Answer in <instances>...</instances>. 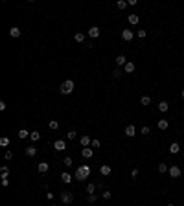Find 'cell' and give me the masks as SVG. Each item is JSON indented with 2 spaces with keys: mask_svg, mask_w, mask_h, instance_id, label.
<instances>
[{
  "mask_svg": "<svg viewBox=\"0 0 184 206\" xmlns=\"http://www.w3.org/2000/svg\"><path fill=\"white\" fill-rule=\"evenodd\" d=\"M89 175H90V168L89 166H81V168L76 169V175H74V177H76L77 180H85Z\"/></svg>",
  "mask_w": 184,
  "mask_h": 206,
  "instance_id": "6da1fadb",
  "label": "cell"
},
{
  "mask_svg": "<svg viewBox=\"0 0 184 206\" xmlns=\"http://www.w3.org/2000/svg\"><path fill=\"white\" fill-rule=\"evenodd\" d=\"M59 90H61V94H72L74 92V81L72 79H66L65 83L59 87Z\"/></svg>",
  "mask_w": 184,
  "mask_h": 206,
  "instance_id": "7a4b0ae2",
  "label": "cell"
},
{
  "mask_svg": "<svg viewBox=\"0 0 184 206\" xmlns=\"http://www.w3.org/2000/svg\"><path fill=\"white\" fill-rule=\"evenodd\" d=\"M61 201L65 203V204H70V203L74 201V193H72V191H63V193H61Z\"/></svg>",
  "mask_w": 184,
  "mask_h": 206,
  "instance_id": "3957f363",
  "label": "cell"
},
{
  "mask_svg": "<svg viewBox=\"0 0 184 206\" xmlns=\"http://www.w3.org/2000/svg\"><path fill=\"white\" fill-rule=\"evenodd\" d=\"M168 173H169V177H173V179H179L181 177V168L179 166H171Z\"/></svg>",
  "mask_w": 184,
  "mask_h": 206,
  "instance_id": "277c9868",
  "label": "cell"
},
{
  "mask_svg": "<svg viewBox=\"0 0 184 206\" xmlns=\"http://www.w3.org/2000/svg\"><path fill=\"white\" fill-rule=\"evenodd\" d=\"M54 147H55V151H65L66 149V142H65V140H55Z\"/></svg>",
  "mask_w": 184,
  "mask_h": 206,
  "instance_id": "5b68a950",
  "label": "cell"
},
{
  "mask_svg": "<svg viewBox=\"0 0 184 206\" xmlns=\"http://www.w3.org/2000/svg\"><path fill=\"white\" fill-rule=\"evenodd\" d=\"M92 155H94L92 147H83V149H81V156L83 158H92Z\"/></svg>",
  "mask_w": 184,
  "mask_h": 206,
  "instance_id": "8992f818",
  "label": "cell"
},
{
  "mask_svg": "<svg viewBox=\"0 0 184 206\" xmlns=\"http://www.w3.org/2000/svg\"><path fill=\"white\" fill-rule=\"evenodd\" d=\"M89 37L98 39V37H100V28H98V26H92V28L89 29Z\"/></svg>",
  "mask_w": 184,
  "mask_h": 206,
  "instance_id": "52a82bcc",
  "label": "cell"
},
{
  "mask_svg": "<svg viewBox=\"0 0 184 206\" xmlns=\"http://www.w3.org/2000/svg\"><path fill=\"white\" fill-rule=\"evenodd\" d=\"M133 37H135V33L131 31V29H123L122 31V39L123 41H133Z\"/></svg>",
  "mask_w": 184,
  "mask_h": 206,
  "instance_id": "ba28073f",
  "label": "cell"
},
{
  "mask_svg": "<svg viewBox=\"0 0 184 206\" xmlns=\"http://www.w3.org/2000/svg\"><path fill=\"white\" fill-rule=\"evenodd\" d=\"M79 142H81V145H83V147H89V145L92 144V138H90V136H87V134H83V136L79 138Z\"/></svg>",
  "mask_w": 184,
  "mask_h": 206,
  "instance_id": "9c48e42d",
  "label": "cell"
},
{
  "mask_svg": "<svg viewBox=\"0 0 184 206\" xmlns=\"http://www.w3.org/2000/svg\"><path fill=\"white\" fill-rule=\"evenodd\" d=\"M125 134H127L129 138H131V136H135V134H136V129H135V125H133V123H129V125L125 127Z\"/></svg>",
  "mask_w": 184,
  "mask_h": 206,
  "instance_id": "30bf717a",
  "label": "cell"
},
{
  "mask_svg": "<svg viewBox=\"0 0 184 206\" xmlns=\"http://www.w3.org/2000/svg\"><path fill=\"white\" fill-rule=\"evenodd\" d=\"M135 68H136V66H135V63L127 61V64L123 66V72H125V74H133V72H135Z\"/></svg>",
  "mask_w": 184,
  "mask_h": 206,
  "instance_id": "8fae6325",
  "label": "cell"
},
{
  "mask_svg": "<svg viewBox=\"0 0 184 206\" xmlns=\"http://www.w3.org/2000/svg\"><path fill=\"white\" fill-rule=\"evenodd\" d=\"M37 169H39V173H48V169H50V166H48V162H39V166H37Z\"/></svg>",
  "mask_w": 184,
  "mask_h": 206,
  "instance_id": "7c38bea8",
  "label": "cell"
},
{
  "mask_svg": "<svg viewBox=\"0 0 184 206\" xmlns=\"http://www.w3.org/2000/svg\"><path fill=\"white\" fill-rule=\"evenodd\" d=\"M111 171H112V169H111V166H107V164H103V166L100 168V173L103 177H109V175H111Z\"/></svg>",
  "mask_w": 184,
  "mask_h": 206,
  "instance_id": "4fadbf2b",
  "label": "cell"
},
{
  "mask_svg": "<svg viewBox=\"0 0 184 206\" xmlns=\"http://www.w3.org/2000/svg\"><path fill=\"white\" fill-rule=\"evenodd\" d=\"M9 35H11V37H13V39H19V37H20V28L13 26V28L9 29Z\"/></svg>",
  "mask_w": 184,
  "mask_h": 206,
  "instance_id": "5bb4252c",
  "label": "cell"
},
{
  "mask_svg": "<svg viewBox=\"0 0 184 206\" xmlns=\"http://www.w3.org/2000/svg\"><path fill=\"white\" fill-rule=\"evenodd\" d=\"M61 180L65 182V184H70V182H72V177H70V173H68V171H63V173H61Z\"/></svg>",
  "mask_w": 184,
  "mask_h": 206,
  "instance_id": "9a60e30c",
  "label": "cell"
},
{
  "mask_svg": "<svg viewBox=\"0 0 184 206\" xmlns=\"http://www.w3.org/2000/svg\"><path fill=\"white\" fill-rule=\"evenodd\" d=\"M35 155H37V147L28 145V147H26V156H35Z\"/></svg>",
  "mask_w": 184,
  "mask_h": 206,
  "instance_id": "2e32d148",
  "label": "cell"
},
{
  "mask_svg": "<svg viewBox=\"0 0 184 206\" xmlns=\"http://www.w3.org/2000/svg\"><path fill=\"white\" fill-rule=\"evenodd\" d=\"M116 64H118V66H125V64H127V57H125V55H118L116 57Z\"/></svg>",
  "mask_w": 184,
  "mask_h": 206,
  "instance_id": "e0dca14e",
  "label": "cell"
},
{
  "mask_svg": "<svg viewBox=\"0 0 184 206\" xmlns=\"http://www.w3.org/2000/svg\"><path fill=\"white\" fill-rule=\"evenodd\" d=\"M179 151H181V145L177 144V142H173V144L169 145V153H171V155H177Z\"/></svg>",
  "mask_w": 184,
  "mask_h": 206,
  "instance_id": "ac0fdd59",
  "label": "cell"
},
{
  "mask_svg": "<svg viewBox=\"0 0 184 206\" xmlns=\"http://www.w3.org/2000/svg\"><path fill=\"white\" fill-rule=\"evenodd\" d=\"M168 109H169V103L168 101H160L158 103V110H160V112H168Z\"/></svg>",
  "mask_w": 184,
  "mask_h": 206,
  "instance_id": "d6986e66",
  "label": "cell"
},
{
  "mask_svg": "<svg viewBox=\"0 0 184 206\" xmlns=\"http://www.w3.org/2000/svg\"><path fill=\"white\" fill-rule=\"evenodd\" d=\"M8 175H9V168L2 166V168H0V177H2V179H8Z\"/></svg>",
  "mask_w": 184,
  "mask_h": 206,
  "instance_id": "ffe728a7",
  "label": "cell"
},
{
  "mask_svg": "<svg viewBox=\"0 0 184 206\" xmlns=\"http://www.w3.org/2000/svg\"><path fill=\"white\" fill-rule=\"evenodd\" d=\"M138 22H140V17H138V15H129V24L136 26Z\"/></svg>",
  "mask_w": 184,
  "mask_h": 206,
  "instance_id": "44dd1931",
  "label": "cell"
},
{
  "mask_svg": "<svg viewBox=\"0 0 184 206\" xmlns=\"http://www.w3.org/2000/svg\"><path fill=\"white\" fill-rule=\"evenodd\" d=\"M168 125H169L168 120H158V129H160V131H166V129H168Z\"/></svg>",
  "mask_w": 184,
  "mask_h": 206,
  "instance_id": "7402d4cb",
  "label": "cell"
},
{
  "mask_svg": "<svg viewBox=\"0 0 184 206\" xmlns=\"http://www.w3.org/2000/svg\"><path fill=\"white\" fill-rule=\"evenodd\" d=\"M30 138L33 140V142H39V140H41V133H39V131H31Z\"/></svg>",
  "mask_w": 184,
  "mask_h": 206,
  "instance_id": "603a6c76",
  "label": "cell"
},
{
  "mask_svg": "<svg viewBox=\"0 0 184 206\" xmlns=\"http://www.w3.org/2000/svg\"><path fill=\"white\" fill-rule=\"evenodd\" d=\"M96 190H98V186L94 184V182H90V184L87 186V193H89V195H92V193H94Z\"/></svg>",
  "mask_w": 184,
  "mask_h": 206,
  "instance_id": "cb8c5ba5",
  "label": "cell"
},
{
  "mask_svg": "<svg viewBox=\"0 0 184 206\" xmlns=\"http://www.w3.org/2000/svg\"><path fill=\"white\" fill-rule=\"evenodd\" d=\"M168 171H169V168L166 166L164 162H160V164H158V173H168Z\"/></svg>",
  "mask_w": 184,
  "mask_h": 206,
  "instance_id": "d4e9b609",
  "label": "cell"
},
{
  "mask_svg": "<svg viewBox=\"0 0 184 206\" xmlns=\"http://www.w3.org/2000/svg\"><path fill=\"white\" fill-rule=\"evenodd\" d=\"M17 134H19V138H28L31 133H30V131H26V129H20V131L17 133Z\"/></svg>",
  "mask_w": 184,
  "mask_h": 206,
  "instance_id": "484cf974",
  "label": "cell"
},
{
  "mask_svg": "<svg viewBox=\"0 0 184 206\" xmlns=\"http://www.w3.org/2000/svg\"><path fill=\"white\" fill-rule=\"evenodd\" d=\"M48 125H50L52 131H57V129H59V122H57V120H52V122L48 123Z\"/></svg>",
  "mask_w": 184,
  "mask_h": 206,
  "instance_id": "4316f807",
  "label": "cell"
},
{
  "mask_svg": "<svg viewBox=\"0 0 184 206\" xmlns=\"http://www.w3.org/2000/svg\"><path fill=\"white\" fill-rule=\"evenodd\" d=\"M140 103L144 105V107H146V105L151 103V98H149V96H142V98H140Z\"/></svg>",
  "mask_w": 184,
  "mask_h": 206,
  "instance_id": "83f0119b",
  "label": "cell"
},
{
  "mask_svg": "<svg viewBox=\"0 0 184 206\" xmlns=\"http://www.w3.org/2000/svg\"><path fill=\"white\" fill-rule=\"evenodd\" d=\"M116 8H118V9H125V8H127V2H125V0H118V2H116Z\"/></svg>",
  "mask_w": 184,
  "mask_h": 206,
  "instance_id": "f1b7e54d",
  "label": "cell"
},
{
  "mask_svg": "<svg viewBox=\"0 0 184 206\" xmlns=\"http://www.w3.org/2000/svg\"><path fill=\"white\" fill-rule=\"evenodd\" d=\"M74 39H76L77 43H85V35L83 33H76V35H74Z\"/></svg>",
  "mask_w": 184,
  "mask_h": 206,
  "instance_id": "f546056e",
  "label": "cell"
},
{
  "mask_svg": "<svg viewBox=\"0 0 184 206\" xmlns=\"http://www.w3.org/2000/svg\"><path fill=\"white\" fill-rule=\"evenodd\" d=\"M76 136H77V133H76V131H68V133H66V138H68V140H74Z\"/></svg>",
  "mask_w": 184,
  "mask_h": 206,
  "instance_id": "4dcf8cb0",
  "label": "cell"
},
{
  "mask_svg": "<svg viewBox=\"0 0 184 206\" xmlns=\"http://www.w3.org/2000/svg\"><path fill=\"white\" fill-rule=\"evenodd\" d=\"M0 145H2V147H8V145H9V140L6 138V136H2V138H0Z\"/></svg>",
  "mask_w": 184,
  "mask_h": 206,
  "instance_id": "1f68e13d",
  "label": "cell"
},
{
  "mask_svg": "<svg viewBox=\"0 0 184 206\" xmlns=\"http://www.w3.org/2000/svg\"><path fill=\"white\" fill-rule=\"evenodd\" d=\"M72 162H74V160H72V158H70V156H66V158H65V160H63V164H65V166H66V168H70V166H72Z\"/></svg>",
  "mask_w": 184,
  "mask_h": 206,
  "instance_id": "d6a6232c",
  "label": "cell"
},
{
  "mask_svg": "<svg viewBox=\"0 0 184 206\" xmlns=\"http://www.w3.org/2000/svg\"><path fill=\"white\" fill-rule=\"evenodd\" d=\"M138 37H140V39H144V37H146V35H147V31H146V29H138Z\"/></svg>",
  "mask_w": 184,
  "mask_h": 206,
  "instance_id": "836d02e7",
  "label": "cell"
},
{
  "mask_svg": "<svg viewBox=\"0 0 184 206\" xmlns=\"http://www.w3.org/2000/svg\"><path fill=\"white\" fill-rule=\"evenodd\" d=\"M149 133H151V127L144 125V127H142V134H149Z\"/></svg>",
  "mask_w": 184,
  "mask_h": 206,
  "instance_id": "e575fe53",
  "label": "cell"
},
{
  "mask_svg": "<svg viewBox=\"0 0 184 206\" xmlns=\"http://www.w3.org/2000/svg\"><path fill=\"white\" fill-rule=\"evenodd\" d=\"M96 201H98V197L94 195V193H92V195H89V203H90V204H94Z\"/></svg>",
  "mask_w": 184,
  "mask_h": 206,
  "instance_id": "d590c367",
  "label": "cell"
},
{
  "mask_svg": "<svg viewBox=\"0 0 184 206\" xmlns=\"http://www.w3.org/2000/svg\"><path fill=\"white\" fill-rule=\"evenodd\" d=\"M13 158V151H6V160H11Z\"/></svg>",
  "mask_w": 184,
  "mask_h": 206,
  "instance_id": "8d00e7d4",
  "label": "cell"
},
{
  "mask_svg": "<svg viewBox=\"0 0 184 206\" xmlns=\"http://www.w3.org/2000/svg\"><path fill=\"white\" fill-rule=\"evenodd\" d=\"M112 75H114V78H120V75H122V70H120V68H116V70L112 72Z\"/></svg>",
  "mask_w": 184,
  "mask_h": 206,
  "instance_id": "74e56055",
  "label": "cell"
},
{
  "mask_svg": "<svg viewBox=\"0 0 184 206\" xmlns=\"http://www.w3.org/2000/svg\"><path fill=\"white\" fill-rule=\"evenodd\" d=\"M131 177H133V179H136V177H138V169H136V168L131 171Z\"/></svg>",
  "mask_w": 184,
  "mask_h": 206,
  "instance_id": "f35d334b",
  "label": "cell"
},
{
  "mask_svg": "<svg viewBox=\"0 0 184 206\" xmlns=\"http://www.w3.org/2000/svg\"><path fill=\"white\" fill-rule=\"evenodd\" d=\"M90 145H92V147H100V140H92Z\"/></svg>",
  "mask_w": 184,
  "mask_h": 206,
  "instance_id": "ab89813d",
  "label": "cell"
},
{
  "mask_svg": "<svg viewBox=\"0 0 184 206\" xmlns=\"http://www.w3.org/2000/svg\"><path fill=\"white\" fill-rule=\"evenodd\" d=\"M2 186L8 188V186H9V180H8V179H2Z\"/></svg>",
  "mask_w": 184,
  "mask_h": 206,
  "instance_id": "60d3db41",
  "label": "cell"
},
{
  "mask_svg": "<svg viewBox=\"0 0 184 206\" xmlns=\"http://www.w3.org/2000/svg\"><path fill=\"white\" fill-rule=\"evenodd\" d=\"M103 199H111V191H103Z\"/></svg>",
  "mask_w": 184,
  "mask_h": 206,
  "instance_id": "b9f144b4",
  "label": "cell"
},
{
  "mask_svg": "<svg viewBox=\"0 0 184 206\" xmlns=\"http://www.w3.org/2000/svg\"><path fill=\"white\" fill-rule=\"evenodd\" d=\"M181 96H182V99H184V88H182V92H181Z\"/></svg>",
  "mask_w": 184,
  "mask_h": 206,
  "instance_id": "7bdbcfd3",
  "label": "cell"
},
{
  "mask_svg": "<svg viewBox=\"0 0 184 206\" xmlns=\"http://www.w3.org/2000/svg\"><path fill=\"white\" fill-rule=\"evenodd\" d=\"M168 206H175V204H168Z\"/></svg>",
  "mask_w": 184,
  "mask_h": 206,
  "instance_id": "ee69618b",
  "label": "cell"
},
{
  "mask_svg": "<svg viewBox=\"0 0 184 206\" xmlns=\"http://www.w3.org/2000/svg\"><path fill=\"white\" fill-rule=\"evenodd\" d=\"M182 114H184V110H182Z\"/></svg>",
  "mask_w": 184,
  "mask_h": 206,
  "instance_id": "f6af8a7d",
  "label": "cell"
},
{
  "mask_svg": "<svg viewBox=\"0 0 184 206\" xmlns=\"http://www.w3.org/2000/svg\"><path fill=\"white\" fill-rule=\"evenodd\" d=\"M54 206H55V204H54Z\"/></svg>",
  "mask_w": 184,
  "mask_h": 206,
  "instance_id": "bcb514c9",
  "label": "cell"
}]
</instances>
